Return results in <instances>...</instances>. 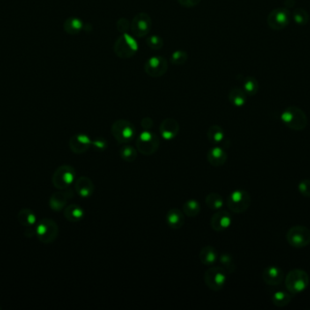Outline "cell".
<instances>
[{"mask_svg":"<svg viewBox=\"0 0 310 310\" xmlns=\"http://www.w3.org/2000/svg\"><path fill=\"white\" fill-rule=\"evenodd\" d=\"M36 236L40 242L50 244L58 236V226L50 218H44L36 227Z\"/></svg>","mask_w":310,"mask_h":310,"instance_id":"4","label":"cell"},{"mask_svg":"<svg viewBox=\"0 0 310 310\" xmlns=\"http://www.w3.org/2000/svg\"><path fill=\"white\" fill-rule=\"evenodd\" d=\"M226 151L220 147H214L207 153V159L211 166H221L227 161Z\"/></svg>","mask_w":310,"mask_h":310,"instance_id":"20","label":"cell"},{"mask_svg":"<svg viewBox=\"0 0 310 310\" xmlns=\"http://www.w3.org/2000/svg\"><path fill=\"white\" fill-rule=\"evenodd\" d=\"M287 241L296 248H302L310 244V230L304 226H294L287 232Z\"/></svg>","mask_w":310,"mask_h":310,"instance_id":"7","label":"cell"},{"mask_svg":"<svg viewBox=\"0 0 310 310\" xmlns=\"http://www.w3.org/2000/svg\"><path fill=\"white\" fill-rule=\"evenodd\" d=\"M160 132L164 139L171 140L178 135L179 124L175 119L172 118L164 119L160 126Z\"/></svg>","mask_w":310,"mask_h":310,"instance_id":"17","label":"cell"},{"mask_svg":"<svg viewBox=\"0 0 310 310\" xmlns=\"http://www.w3.org/2000/svg\"><path fill=\"white\" fill-rule=\"evenodd\" d=\"M224 136H225V133L223 131L222 127H220L218 125L211 126L207 132L208 139L212 144H220L223 140Z\"/></svg>","mask_w":310,"mask_h":310,"instance_id":"27","label":"cell"},{"mask_svg":"<svg viewBox=\"0 0 310 310\" xmlns=\"http://www.w3.org/2000/svg\"><path fill=\"white\" fill-rule=\"evenodd\" d=\"M220 261L223 266V268L225 269L226 268V272L228 271L229 273H232L235 270V265L233 262V259L231 258V256L228 255V254H222L220 258Z\"/></svg>","mask_w":310,"mask_h":310,"instance_id":"36","label":"cell"},{"mask_svg":"<svg viewBox=\"0 0 310 310\" xmlns=\"http://www.w3.org/2000/svg\"><path fill=\"white\" fill-rule=\"evenodd\" d=\"M76 179V170L69 165H62L55 170L52 178L53 185L60 190H65L71 186Z\"/></svg>","mask_w":310,"mask_h":310,"instance_id":"6","label":"cell"},{"mask_svg":"<svg viewBox=\"0 0 310 310\" xmlns=\"http://www.w3.org/2000/svg\"><path fill=\"white\" fill-rule=\"evenodd\" d=\"M242 89L247 96H255L259 91V82L255 77H246L242 81Z\"/></svg>","mask_w":310,"mask_h":310,"instance_id":"29","label":"cell"},{"mask_svg":"<svg viewBox=\"0 0 310 310\" xmlns=\"http://www.w3.org/2000/svg\"><path fill=\"white\" fill-rule=\"evenodd\" d=\"M152 26L151 18L148 14L139 13L131 23V30L136 38H144L150 33Z\"/></svg>","mask_w":310,"mask_h":310,"instance_id":"12","label":"cell"},{"mask_svg":"<svg viewBox=\"0 0 310 310\" xmlns=\"http://www.w3.org/2000/svg\"><path fill=\"white\" fill-rule=\"evenodd\" d=\"M166 222L172 230H180V228L184 225V215L180 209L172 208L168 211Z\"/></svg>","mask_w":310,"mask_h":310,"instance_id":"21","label":"cell"},{"mask_svg":"<svg viewBox=\"0 0 310 310\" xmlns=\"http://www.w3.org/2000/svg\"><path fill=\"white\" fill-rule=\"evenodd\" d=\"M291 299H292L291 294L288 293L283 290H278L273 294L272 296L273 304L278 307H284V306H288L291 302Z\"/></svg>","mask_w":310,"mask_h":310,"instance_id":"28","label":"cell"},{"mask_svg":"<svg viewBox=\"0 0 310 310\" xmlns=\"http://www.w3.org/2000/svg\"><path fill=\"white\" fill-rule=\"evenodd\" d=\"M281 119L286 127L296 131L305 129L308 122L306 113L298 106H291L285 108L281 113Z\"/></svg>","mask_w":310,"mask_h":310,"instance_id":"1","label":"cell"},{"mask_svg":"<svg viewBox=\"0 0 310 310\" xmlns=\"http://www.w3.org/2000/svg\"><path fill=\"white\" fill-rule=\"evenodd\" d=\"M247 96L243 89L233 88L229 93V100L233 106L240 107L247 102Z\"/></svg>","mask_w":310,"mask_h":310,"instance_id":"24","label":"cell"},{"mask_svg":"<svg viewBox=\"0 0 310 310\" xmlns=\"http://www.w3.org/2000/svg\"><path fill=\"white\" fill-rule=\"evenodd\" d=\"M292 17L295 23L299 26H306L309 21V14L307 13L306 9L302 8L295 9L292 13Z\"/></svg>","mask_w":310,"mask_h":310,"instance_id":"32","label":"cell"},{"mask_svg":"<svg viewBox=\"0 0 310 310\" xmlns=\"http://www.w3.org/2000/svg\"><path fill=\"white\" fill-rule=\"evenodd\" d=\"M17 218H18L19 223L22 226L26 227V228L27 227L31 228V227H33L37 223L36 214L29 208H23V209H21L19 213H18Z\"/></svg>","mask_w":310,"mask_h":310,"instance_id":"25","label":"cell"},{"mask_svg":"<svg viewBox=\"0 0 310 310\" xmlns=\"http://www.w3.org/2000/svg\"><path fill=\"white\" fill-rule=\"evenodd\" d=\"M152 126H153V121H152V119H150V118H144V119L142 120V127H143L145 130L151 129V128H152Z\"/></svg>","mask_w":310,"mask_h":310,"instance_id":"41","label":"cell"},{"mask_svg":"<svg viewBox=\"0 0 310 310\" xmlns=\"http://www.w3.org/2000/svg\"><path fill=\"white\" fill-rule=\"evenodd\" d=\"M201 1V0H178V2H179L182 7L188 8V9L197 6Z\"/></svg>","mask_w":310,"mask_h":310,"instance_id":"40","label":"cell"},{"mask_svg":"<svg viewBox=\"0 0 310 310\" xmlns=\"http://www.w3.org/2000/svg\"><path fill=\"white\" fill-rule=\"evenodd\" d=\"M92 143L91 138L87 135L76 134L70 138L69 147H70L72 152L76 154H83L88 150Z\"/></svg>","mask_w":310,"mask_h":310,"instance_id":"15","label":"cell"},{"mask_svg":"<svg viewBox=\"0 0 310 310\" xmlns=\"http://www.w3.org/2000/svg\"><path fill=\"white\" fill-rule=\"evenodd\" d=\"M286 288L292 296L298 295L306 290L309 285V276L305 270L294 268L287 274L285 278Z\"/></svg>","mask_w":310,"mask_h":310,"instance_id":"2","label":"cell"},{"mask_svg":"<svg viewBox=\"0 0 310 310\" xmlns=\"http://www.w3.org/2000/svg\"><path fill=\"white\" fill-rule=\"evenodd\" d=\"M160 140L154 133L144 130L140 134L136 141V147L141 153L145 156H151L159 148Z\"/></svg>","mask_w":310,"mask_h":310,"instance_id":"9","label":"cell"},{"mask_svg":"<svg viewBox=\"0 0 310 310\" xmlns=\"http://www.w3.org/2000/svg\"><path fill=\"white\" fill-rule=\"evenodd\" d=\"M199 259L201 263L206 266L213 265L218 259V253L212 246H206L201 249L199 254Z\"/></svg>","mask_w":310,"mask_h":310,"instance_id":"23","label":"cell"},{"mask_svg":"<svg viewBox=\"0 0 310 310\" xmlns=\"http://www.w3.org/2000/svg\"><path fill=\"white\" fill-rule=\"evenodd\" d=\"M147 46L152 50H159L164 47V40L159 36H151L146 39Z\"/></svg>","mask_w":310,"mask_h":310,"instance_id":"35","label":"cell"},{"mask_svg":"<svg viewBox=\"0 0 310 310\" xmlns=\"http://www.w3.org/2000/svg\"><path fill=\"white\" fill-rule=\"evenodd\" d=\"M120 156L125 161L131 163V162L134 161L136 159L137 151L133 147L126 145L125 147H122L120 150Z\"/></svg>","mask_w":310,"mask_h":310,"instance_id":"33","label":"cell"},{"mask_svg":"<svg viewBox=\"0 0 310 310\" xmlns=\"http://www.w3.org/2000/svg\"><path fill=\"white\" fill-rule=\"evenodd\" d=\"M298 191L305 198H310V179H303L298 184Z\"/></svg>","mask_w":310,"mask_h":310,"instance_id":"37","label":"cell"},{"mask_svg":"<svg viewBox=\"0 0 310 310\" xmlns=\"http://www.w3.org/2000/svg\"><path fill=\"white\" fill-rule=\"evenodd\" d=\"M205 201L207 206L212 210H220L224 205L222 195L218 193H210L206 196Z\"/></svg>","mask_w":310,"mask_h":310,"instance_id":"30","label":"cell"},{"mask_svg":"<svg viewBox=\"0 0 310 310\" xmlns=\"http://www.w3.org/2000/svg\"><path fill=\"white\" fill-rule=\"evenodd\" d=\"M227 272L221 267H210L204 275L205 284L213 291H219L223 289L226 283Z\"/></svg>","mask_w":310,"mask_h":310,"instance_id":"10","label":"cell"},{"mask_svg":"<svg viewBox=\"0 0 310 310\" xmlns=\"http://www.w3.org/2000/svg\"><path fill=\"white\" fill-rule=\"evenodd\" d=\"M252 203L251 195L246 190L243 189H237L231 192L227 200L228 208H230L232 212L236 214H241L247 211Z\"/></svg>","mask_w":310,"mask_h":310,"instance_id":"5","label":"cell"},{"mask_svg":"<svg viewBox=\"0 0 310 310\" xmlns=\"http://www.w3.org/2000/svg\"><path fill=\"white\" fill-rule=\"evenodd\" d=\"M262 278L268 286H278L284 280V272L277 266H269L265 268Z\"/></svg>","mask_w":310,"mask_h":310,"instance_id":"16","label":"cell"},{"mask_svg":"<svg viewBox=\"0 0 310 310\" xmlns=\"http://www.w3.org/2000/svg\"><path fill=\"white\" fill-rule=\"evenodd\" d=\"M116 27L119 32L126 34V33H128L129 30H131V23L126 18H120L116 24Z\"/></svg>","mask_w":310,"mask_h":310,"instance_id":"38","label":"cell"},{"mask_svg":"<svg viewBox=\"0 0 310 310\" xmlns=\"http://www.w3.org/2000/svg\"><path fill=\"white\" fill-rule=\"evenodd\" d=\"M171 63L175 66H181L185 64L188 60V54L183 50H176L171 55Z\"/></svg>","mask_w":310,"mask_h":310,"instance_id":"34","label":"cell"},{"mask_svg":"<svg viewBox=\"0 0 310 310\" xmlns=\"http://www.w3.org/2000/svg\"><path fill=\"white\" fill-rule=\"evenodd\" d=\"M83 29H84V22L77 17H70L65 23V30L68 34H78Z\"/></svg>","mask_w":310,"mask_h":310,"instance_id":"26","label":"cell"},{"mask_svg":"<svg viewBox=\"0 0 310 310\" xmlns=\"http://www.w3.org/2000/svg\"><path fill=\"white\" fill-rule=\"evenodd\" d=\"M232 223V217L231 214L226 210H219L215 213L211 219L210 226L215 231H224L231 227Z\"/></svg>","mask_w":310,"mask_h":310,"instance_id":"14","label":"cell"},{"mask_svg":"<svg viewBox=\"0 0 310 310\" xmlns=\"http://www.w3.org/2000/svg\"><path fill=\"white\" fill-rule=\"evenodd\" d=\"M112 134L119 143H128L134 139L135 128L130 121L120 119L112 125Z\"/></svg>","mask_w":310,"mask_h":310,"instance_id":"8","label":"cell"},{"mask_svg":"<svg viewBox=\"0 0 310 310\" xmlns=\"http://www.w3.org/2000/svg\"><path fill=\"white\" fill-rule=\"evenodd\" d=\"M138 43L133 36L126 33L122 34L114 43L113 51L118 58L128 60L133 58L138 51Z\"/></svg>","mask_w":310,"mask_h":310,"instance_id":"3","label":"cell"},{"mask_svg":"<svg viewBox=\"0 0 310 310\" xmlns=\"http://www.w3.org/2000/svg\"><path fill=\"white\" fill-rule=\"evenodd\" d=\"M167 60L161 55L151 57L144 64V71L151 77H162L167 72Z\"/></svg>","mask_w":310,"mask_h":310,"instance_id":"13","label":"cell"},{"mask_svg":"<svg viewBox=\"0 0 310 310\" xmlns=\"http://www.w3.org/2000/svg\"><path fill=\"white\" fill-rule=\"evenodd\" d=\"M183 211L188 217H196L201 211V205L197 200H187L183 204Z\"/></svg>","mask_w":310,"mask_h":310,"instance_id":"31","label":"cell"},{"mask_svg":"<svg viewBox=\"0 0 310 310\" xmlns=\"http://www.w3.org/2000/svg\"><path fill=\"white\" fill-rule=\"evenodd\" d=\"M92 144L94 145V147L96 149L100 150V151H103V150H105L106 149L107 142L104 138H98V139H96V140L94 141Z\"/></svg>","mask_w":310,"mask_h":310,"instance_id":"39","label":"cell"},{"mask_svg":"<svg viewBox=\"0 0 310 310\" xmlns=\"http://www.w3.org/2000/svg\"><path fill=\"white\" fill-rule=\"evenodd\" d=\"M64 216L67 220L72 223H76L81 220L84 216V209L76 204L69 205L65 208Z\"/></svg>","mask_w":310,"mask_h":310,"instance_id":"22","label":"cell"},{"mask_svg":"<svg viewBox=\"0 0 310 310\" xmlns=\"http://www.w3.org/2000/svg\"><path fill=\"white\" fill-rule=\"evenodd\" d=\"M291 14L287 8H277L268 14L267 22L271 30H281L285 29L290 22Z\"/></svg>","mask_w":310,"mask_h":310,"instance_id":"11","label":"cell"},{"mask_svg":"<svg viewBox=\"0 0 310 310\" xmlns=\"http://www.w3.org/2000/svg\"><path fill=\"white\" fill-rule=\"evenodd\" d=\"M73 193L71 191L66 190L65 191L56 192L51 195L49 200V206L55 211H61L66 208L67 201L71 199Z\"/></svg>","mask_w":310,"mask_h":310,"instance_id":"18","label":"cell"},{"mask_svg":"<svg viewBox=\"0 0 310 310\" xmlns=\"http://www.w3.org/2000/svg\"><path fill=\"white\" fill-rule=\"evenodd\" d=\"M75 189L80 196L89 198L94 194L95 185L91 179L87 177H81L75 182Z\"/></svg>","mask_w":310,"mask_h":310,"instance_id":"19","label":"cell"}]
</instances>
